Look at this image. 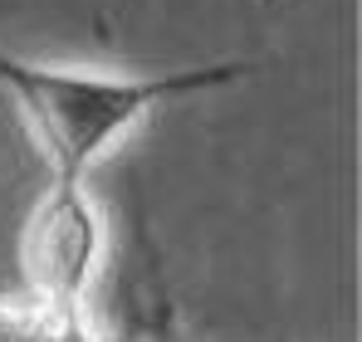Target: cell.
I'll list each match as a JSON object with an SVG mask.
<instances>
[{
    "label": "cell",
    "mask_w": 362,
    "mask_h": 342,
    "mask_svg": "<svg viewBox=\"0 0 362 342\" xmlns=\"http://www.w3.org/2000/svg\"><path fill=\"white\" fill-rule=\"evenodd\" d=\"M250 73V64H196L177 73H78V69H49L0 49V88L15 98L20 117L40 137V152L49 157V186L83 191V176L98 167V157L132 132L157 103L196 98L211 88H226Z\"/></svg>",
    "instance_id": "obj_1"
},
{
    "label": "cell",
    "mask_w": 362,
    "mask_h": 342,
    "mask_svg": "<svg viewBox=\"0 0 362 342\" xmlns=\"http://www.w3.org/2000/svg\"><path fill=\"white\" fill-rule=\"evenodd\" d=\"M20 259H25V279L49 303L59 308L78 303L88 284V264H93V216L83 191H64V186L45 191V201L30 216Z\"/></svg>",
    "instance_id": "obj_2"
}]
</instances>
